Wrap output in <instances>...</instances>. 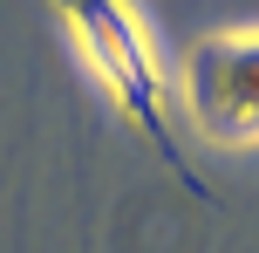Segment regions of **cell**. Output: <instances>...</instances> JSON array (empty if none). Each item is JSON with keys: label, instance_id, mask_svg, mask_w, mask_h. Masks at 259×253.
Wrapping results in <instances>:
<instances>
[{"label": "cell", "instance_id": "6da1fadb", "mask_svg": "<svg viewBox=\"0 0 259 253\" xmlns=\"http://www.w3.org/2000/svg\"><path fill=\"white\" fill-rule=\"evenodd\" d=\"M55 14L68 21L75 48L89 55V68L103 76V89L116 96V110L157 144V158L205 199V178L184 164V151L170 144V130H164V76H157V62H150V41H143L137 14H130L123 0H55Z\"/></svg>", "mask_w": 259, "mask_h": 253}, {"label": "cell", "instance_id": "7a4b0ae2", "mask_svg": "<svg viewBox=\"0 0 259 253\" xmlns=\"http://www.w3.org/2000/svg\"><path fill=\"white\" fill-rule=\"evenodd\" d=\"M184 103L211 144H259V34H205L184 62Z\"/></svg>", "mask_w": 259, "mask_h": 253}]
</instances>
